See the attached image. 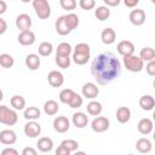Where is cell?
Returning a JSON list of instances; mask_svg holds the SVG:
<instances>
[{"label": "cell", "instance_id": "obj_1", "mask_svg": "<svg viewBox=\"0 0 155 155\" xmlns=\"http://www.w3.org/2000/svg\"><path fill=\"white\" fill-rule=\"evenodd\" d=\"M91 74L99 85H108L121 74V63L114 53L103 52L93 59Z\"/></svg>", "mask_w": 155, "mask_h": 155}, {"label": "cell", "instance_id": "obj_2", "mask_svg": "<svg viewBox=\"0 0 155 155\" xmlns=\"http://www.w3.org/2000/svg\"><path fill=\"white\" fill-rule=\"evenodd\" d=\"M91 56V48L86 42H79L75 45L73 51V61L78 65H84L88 62Z\"/></svg>", "mask_w": 155, "mask_h": 155}, {"label": "cell", "instance_id": "obj_3", "mask_svg": "<svg viewBox=\"0 0 155 155\" xmlns=\"http://www.w3.org/2000/svg\"><path fill=\"white\" fill-rule=\"evenodd\" d=\"M124 65L128 71L132 73H139L144 68V62L139 56H136L134 53L124 56Z\"/></svg>", "mask_w": 155, "mask_h": 155}, {"label": "cell", "instance_id": "obj_4", "mask_svg": "<svg viewBox=\"0 0 155 155\" xmlns=\"http://www.w3.org/2000/svg\"><path fill=\"white\" fill-rule=\"evenodd\" d=\"M18 121V115L15 109H11L6 105H0V124L13 126Z\"/></svg>", "mask_w": 155, "mask_h": 155}, {"label": "cell", "instance_id": "obj_5", "mask_svg": "<svg viewBox=\"0 0 155 155\" xmlns=\"http://www.w3.org/2000/svg\"><path fill=\"white\" fill-rule=\"evenodd\" d=\"M33 7L40 19H47L51 16V6L47 0H33Z\"/></svg>", "mask_w": 155, "mask_h": 155}, {"label": "cell", "instance_id": "obj_6", "mask_svg": "<svg viewBox=\"0 0 155 155\" xmlns=\"http://www.w3.org/2000/svg\"><path fill=\"white\" fill-rule=\"evenodd\" d=\"M109 126H110V122L105 116H98L97 115V117H94L91 122V128L97 133L105 132L109 128Z\"/></svg>", "mask_w": 155, "mask_h": 155}, {"label": "cell", "instance_id": "obj_7", "mask_svg": "<svg viewBox=\"0 0 155 155\" xmlns=\"http://www.w3.org/2000/svg\"><path fill=\"white\" fill-rule=\"evenodd\" d=\"M24 133L29 138H35V137L40 136L41 126L35 120H28V122L24 125Z\"/></svg>", "mask_w": 155, "mask_h": 155}, {"label": "cell", "instance_id": "obj_8", "mask_svg": "<svg viewBox=\"0 0 155 155\" xmlns=\"http://www.w3.org/2000/svg\"><path fill=\"white\" fill-rule=\"evenodd\" d=\"M69 127H70V122H69L68 117H65V116H57L53 120V128L58 133L67 132L69 130Z\"/></svg>", "mask_w": 155, "mask_h": 155}, {"label": "cell", "instance_id": "obj_9", "mask_svg": "<svg viewBox=\"0 0 155 155\" xmlns=\"http://www.w3.org/2000/svg\"><path fill=\"white\" fill-rule=\"evenodd\" d=\"M81 92H82V96L86 97L87 99H93V98H96V97L98 96L99 88H98L97 85L93 84V82H86V84L82 86Z\"/></svg>", "mask_w": 155, "mask_h": 155}, {"label": "cell", "instance_id": "obj_10", "mask_svg": "<svg viewBox=\"0 0 155 155\" xmlns=\"http://www.w3.org/2000/svg\"><path fill=\"white\" fill-rule=\"evenodd\" d=\"M130 22L136 25V27H139L142 25L144 22H145V12L140 8H136V10H132L131 13H130Z\"/></svg>", "mask_w": 155, "mask_h": 155}, {"label": "cell", "instance_id": "obj_11", "mask_svg": "<svg viewBox=\"0 0 155 155\" xmlns=\"http://www.w3.org/2000/svg\"><path fill=\"white\" fill-rule=\"evenodd\" d=\"M16 27L23 31V30H29L31 27V18L27 13H21L16 18Z\"/></svg>", "mask_w": 155, "mask_h": 155}, {"label": "cell", "instance_id": "obj_12", "mask_svg": "<svg viewBox=\"0 0 155 155\" xmlns=\"http://www.w3.org/2000/svg\"><path fill=\"white\" fill-rule=\"evenodd\" d=\"M47 80L52 87H61L64 82V76L58 70H51L47 75Z\"/></svg>", "mask_w": 155, "mask_h": 155}, {"label": "cell", "instance_id": "obj_13", "mask_svg": "<svg viewBox=\"0 0 155 155\" xmlns=\"http://www.w3.org/2000/svg\"><path fill=\"white\" fill-rule=\"evenodd\" d=\"M18 42L23 46H30L35 42V34L29 29V30H23L18 34Z\"/></svg>", "mask_w": 155, "mask_h": 155}, {"label": "cell", "instance_id": "obj_14", "mask_svg": "<svg viewBox=\"0 0 155 155\" xmlns=\"http://www.w3.org/2000/svg\"><path fill=\"white\" fill-rule=\"evenodd\" d=\"M116 50L117 52L124 57V56H128V54H132L134 53V45L133 42H131L130 40H122L117 44L116 46Z\"/></svg>", "mask_w": 155, "mask_h": 155}, {"label": "cell", "instance_id": "obj_15", "mask_svg": "<svg viewBox=\"0 0 155 155\" xmlns=\"http://www.w3.org/2000/svg\"><path fill=\"white\" fill-rule=\"evenodd\" d=\"M137 128H138V132H139L140 134L147 136V134L151 133V131H153V128H154L153 120L149 119V117H143V119H140L139 122H138V125H137Z\"/></svg>", "mask_w": 155, "mask_h": 155}, {"label": "cell", "instance_id": "obj_16", "mask_svg": "<svg viewBox=\"0 0 155 155\" xmlns=\"http://www.w3.org/2000/svg\"><path fill=\"white\" fill-rule=\"evenodd\" d=\"M17 140V136L12 130H2L0 132V143L5 145H12Z\"/></svg>", "mask_w": 155, "mask_h": 155}, {"label": "cell", "instance_id": "obj_17", "mask_svg": "<svg viewBox=\"0 0 155 155\" xmlns=\"http://www.w3.org/2000/svg\"><path fill=\"white\" fill-rule=\"evenodd\" d=\"M73 124L74 126H76L78 128H85L88 124V117L85 113L82 111H78L73 114Z\"/></svg>", "mask_w": 155, "mask_h": 155}, {"label": "cell", "instance_id": "obj_18", "mask_svg": "<svg viewBox=\"0 0 155 155\" xmlns=\"http://www.w3.org/2000/svg\"><path fill=\"white\" fill-rule=\"evenodd\" d=\"M101 39H102L103 44L111 45L116 40V33L113 28H105V29H103V31L101 34Z\"/></svg>", "mask_w": 155, "mask_h": 155}, {"label": "cell", "instance_id": "obj_19", "mask_svg": "<svg viewBox=\"0 0 155 155\" xmlns=\"http://www.w3.org/2000/svg\"><path fill=\"white\" fill-rule=\"evenodd\" d=\"M139 107L143 109V110H147V111H150L154 109L155 107V99L153 96L150 94H144L139 98Z\"/></svg>", "mask_w": 155, "mask_h": 155}, {"label": "cell", "instance_id": "obj_20", "mask_svg": "<svg viewBox=\"0 0 155 155\" xmlns=\"http://www.w3.org/2000/svg\"><path fill=\"white\" fill-rule=\"evenodd\" d=\"M36 147L41 153H48L53 148V140L48 137H41V138H39Z\"/></svg>", "mask_w": 155, "mask_h": 155}, {"label": "cell", "instance_id": "obj_21", "mask_svg": "<svg viewBox=\"0 0 155 155\" xmlns=\"http://www.w3.org/2000/svg\"><path fill=\"white\" fill-rule=\"evenodd\" d=\"M131 119V110L127 107H119L116 110V120L120 124H126Z\"/></svg>", "mask_w": 155, "mask_h": 155}, {"label": "cell", "instance_id": "obj_22", "mask_svg": "<svg viewBox=\"0 0 155 155\" xmlns=\"http://www.w3.org/2000/svg\"><path fill=\"white\" fill-rule=\"evenodd\" d=\"M40 64H41V62H40V58H39L38 54L30 53V54H28V56L25 57V65H27L28 69H30V70H36V69H39Z\"/></svg>", "mask_w": 155, "mask_h": 155}, {"label": "cell", "instance_id": "obj_23", "mask_svg": "<svg viewBox=\"0 0 155 155\" xmlns=\"http://www.w3.org/2000/svg\"><path fill=\"white\" fill-rule=\"evenodd\" d=\"M58 110H59V105H58V103L56 101L48 99L47 102H45V104H44V111H45L46 115L53 116V115H56L58 113Z\"/></svg>", "mask_w": 155, "mask_h": 155}, {"label": "cell", "instance_id": "obj_24", "mask_svg": "<svg viewBox=\"0 0 155 155\" xmlns=\"http://www.w3.org/2000/svg\"><path fill=\"white\" fill-rule=\"evenodd\" d=\"M54 27H56V31L59 34V35H67V34H69L70 33V30H69V28H68V25H67V23H65V19H64V16H61V17H58L57 18V21H56V23H54Z\"/></svg>", "mask_w": 155, "mask_h": 155}, {"label": "cell", "instance_id": "obj_25", "mask_svg": "<svg viewBox=\"0 0 155 155\" xmlns=\"http://www.w3.org/2000/svg\"><path fill=\"white\" fill-rule=\"evenodd\" d=\"M136 148L140 154H148L151 150V142L148 138H139L136 143Z\"/></svg>", "mask_w": 155, "mask_h": 155}, {"label": "cell", "instance_id": "obj_26", "mask_svg": "<svg viewBox=\"0 0 155 155\" xmlns=\"http://www.w3.org/2000/svg\"><path fill=\"white\" fill-rule=\"evenodd\" d=\"M86 109H87V113H88L90 115L97 116V115H99V114L102 113L103 107H102V104H101L99 102L92 101V102H90V103L86 105Z\"/></svg>", "mask_w": 155, "mask_h": 155}, {"label": "cell", "instance_id": "obj_27", "mask_svg": "<svg viewBox=\"0 0 155 155\" xmlns=\"http://www.w3.org/2000/svg\"><path fill=\"white\" fill-rule=\"evenodd\" d=\"M10 103L15 110H23L25 107V99H24V97H22L19 94H15L13 97H11Z\"/></svg>", "mask_w": 155, "mask_h": 155}, {"label": "cell", "instance_id": "obj_28", "mask_svg": "<svg viewBox=\"0 0 155 155\" xmlns=\"http://www.w3.org/2000/svg\"><path fill=\"white\" fill-rule=\"evenodd\" d=\"M40 115H41V111L36 107H28L27 109H24V114H23V116L27 120H36L40 117Z\"/></svg>", "mask_w": 155, "mask_h": 155}, {"label": "cell", "instance_id": "obj_29", "mask_svg": "<svg viewBox=\"0 0 155 155\" xmlns=\"http://www.w3.org/2000/svg\"><path fill=\"white\" fill-rule=\"evenodd\" d=\"M94 16L98 21H105L110 16V10L108 6H99L94 10Z\"/></svg>", "mask_w": 155, "mask_h": 155}, {"label": "cell", "instance_id": "obj_30", "mask_svg": "<svg viewBox=\"0 0 155 155\" xmlns=\"http://www.w3.org/2000/svg\"><path fill=\"white\" fill-rule=\"evenodd\" d=\"M64 19H65V23H67V25H68V28H69L70 31L74 30L79 25V17L75 13H68V15H65L64 16Z\"/></svg>", "mask_w": 155, "mask_h": 155}, {"label": "cell", "instance_id": "obj_31", "mask_svg": "<svg viewBox=\"0 0 155 155\" xmlns=\"http://www.w3.org/2000/svg\"><path fill=\"white\" fill-rule=\"evenodd\" d=\"M139 57L142 58L143 62H149L155 59V51L151 47H143L139 52Z\"/></svg>", "mask_w": 155, "mask_h": 155}, {"label": "cell", "instance_id": "obj_32", "mask_svg": "<svg viewBox=\"0 0 155 155\" xmlns=\"http://www.w3.org/2000/svg\"><path fill=\"white\" fill-rule=\"evenodd\" d=\"M38 51H39V54H40V56H42V57H47V56H50V54L52 53V51H53V46H52L51 42L44 41V42H41V44L39 45Z\"/></svg>", "mask_w": 155, "mask_h": 155}, {"label": "cell", "instance_id": "obj_33", "mask_svg": "<svg viewBox=\"0 0 155 155\" xmlns=\"http://www.w3.org/2000/svg\"><path fill=\"white\" fill-rule=\"evenodd\" d=\"M73 52V47L68 42H61L56 48V54L58 56H70Z\"/></svg>", "mask_w": 155, "mask_h": 155}, {"label": "cell", "instance_id": "obj_34", "mask_svg": "<svg viewBox=\"0 0 155 155\" xmlns=\"http://www.w3.org/2000/svg\"><path fill=\"white\" fill-rule=\"evenodd\" d=\"M13 64H15V59L11 54H8V53L0 54V65L2 68H11V67H13Z\"/></svg>", "mask_w": 155, "mask_h": 155}, {"label": "cell", "instance_id": "obj_35", "mask_svg": "<svg viewBox=\"0 0 155 155\" xmlns=\"http://www.w3.org/2000/svg\"><path fill=\"white\" fill-rule=\"evenodd\" d=\"M70 62H71V58L69 56H58V54H56V64L59 68H62V69L69 68Z\"/></svg>", "mask_w": 155, "mask_h": 155}, {"label": "cell", "instance_id": "obj_36", "mask_svg": "<svg viewBox=\"0 0 155 155\" xmlns=\"http://www.w3.org/2000/svg\"><path fill=\"white\" fill-rule=\"evenodd\" d=\"M74 93L75 92L71 88H64V90H62L59 92V101L62 103H64V104H68L69 101L71 99V97L74 96Z\"/></svg>", "mask_w": 155, "mask_h": 155}, {"label": "cell", "instance_id": "obj_37", "mask_svg": "<svg viewBox=\"0 0 155 155\" xmlns=\"http://www.w3.org/2000/svg\"><path fill=\"white\" fill-rule=\"evenodd\" d=\"M59 5L65 11H73V10H75L78 2H76V0H59Z\"/></svg>", "mask_w": 155, "mask_h": 155}, {"label": "cell", "instance_id": "obj_38", "mask_svg": "<svg viewBox=\"0 0 155 155\" xmlns=\"http://www.w3.org/2000/svg\"><path fill=\"white\" fill-rule=\"evenodd\" d=\"M82 97L80 96V94H78V93H74V96L71 97V99L69 101V107L70 108H73V109H76V108H80L81 105H82Z\"/></svg>", "mask_w": 155, "mask_h": 155}, {"label": "cell", "instance_id": "obj_39", "mask_svg": "<svg viewBox=\"0 0 155 155\" xmlns=\"http://www.w3.org/2000/svg\"><path fill=\"white\" fill-rule=\"evenodd\" d=\"M62 145H64L67 149H69L70 150V153H73V151H75V150H78V148H79V143L75 140V139H64V140H62V143H61Z\"/></svg>", "mask_w": 155, "mask_h": 155}, {"label": "cell", "instance_id": "obj_40", "mask_svg": "<svg viewBox=\"0 0 155 155\" xmlns=\"http://www.w3.org/2000/svg\"><path fill=\"white\" fill-rule=\"evenodd\" d=\"M79 6L85 11H90L96 6V0H80Z\"/></svg>", "mask_w": 155, "mask_h": 155}, {"label": "cell", "instance_id": "obj_41", "mask_svg": "<svg viewBox=\"0 0 155 155\" xmlns=\"http://www.w3.org/2000/svg\"><path fill=\"white\" fill-rule=\"evenodd\" d=\"M145 71H147V73H148V75H150V76H154V75H155V59L147 62Z\"/></svg>", "mask_w": 155, "mask_h": 155}, {"label": "cell", "instance_id": "obj_42", "mask_svg": "<svg viewBox=\"0 0 155 155\" xmlns=\"http://www.w3.org/2000/svg\"><path fill=\"white\" fill-rule=\"evenodd\" d=\"M70 154V150L67 149L64 145H59L57 149H56V155H69Z\"/></svg>", "mask_w": 155, "mask_h": 155}, {"label": "cell", "instance_id": "obj_43", "mask_svg": "<svg viewBox=\"0 0 155 155\" xmlns=\"http://www.w3.org/2000/svg\"><path fill=\"white\" fill-rule=\"evenodd\" d=\"M2 155H18V151L13 148H5L2 151H1Z\"/></svg>", "mask_w": 155, "mask_h": 155}, {"label": "cell", "instance_id": "obj_44", "mask_svg": "<svg viewBox=\"0 0 155 155\" xmlns=\"http://www.w3.org/2000/svg\"><path fill=\"white\" fill-rule=\"evenodd\" d=\"M139 0H124V4L126 7H130V8H133L138 5Z\"/></svg>", "mask_w": 155, "mask_h": 155}, {"label": "cell", "instance_id": "obj_45", "mask_svg": "<svg viewBox=\"0 0 155 155\" xmlns=\"http://www.w3.org/2000/svg\"><path fill=\"white\" fill-rule=\"evenodd\" d=\"M22 154H23V155H36L38 151H36L34 148L28 147V148H24V149L22 150Z\"/></svg>", "mask_w": 155, "mask_h": 155}, {"label": "cell", "instance_id": "obj_46", "mask_svg": "<svg viewBox=\"0 0 155 155\" xmlns=\"http://www.w3.org/2000/svg\"><path fill=\"white\" fill-rule=\"evenodd\" d=\"M6 30H7V23H6V21H5V19L0 18V35L5 34V33H6Z\"/></svg>", "mask_w": 155, "mask_h": 155}, {"label": "cell", "instance_id": "obj_47", "mask_svg": "<svg viewBox=\"0 0 155 155\" xmlns=\"http://www.w3.org/2000/svg\"><path fill=\"white\" fill-rule=\"evenodd\" d=\"M103 1L105 6H110V7H115L121 2V0H103Z\"/></svg>", "mask_w": 155, "mask_h": 155}, {"label": "cell", "instance_id": "obj_48", "mask_svg": "<svg viewBox=\"0 0 155 155\" xmlns=\"http://www.w3.org/2000/svg\"><path fill=\"white\" fill-rule=\"evenodd\" d=\"M6 10H7V5H6V2H5L4 0H0V15L5 13Z\"/></svg>", "mask_w": 155, "mask_h": 155}, {"label": "cell", "instance_id": "obj_49", "mask_svg": "<svg viewBox=\"0 0 155 155\" xmlns=\"http://www.w3.org/2000/svg\"><path fill=\"white\" fill-rule=\"evenodd\" d=\"M4 99V93H2V91L0 90V101H2Z\"/></svg>", "mask_w": 155, "mask_h": 155}, {"label": "cell", "instance_id": "obj_50", "mask_svg": "<svg viewBox=\"0 0 155 155\" xmlns=\"http://www.w3.org/2000/svg\"><path fill=\"white\" fill-rule=\"evenodd\" d=\"M22 2H29V1H33V0H21Z\"/></svg>", "mask_w": 155, "mask_h": 155}, {"label": "cell", "instance_id": "obj_51", "mask_svg": "<svg viewBox=\"0 0 155 155\" xmlns=\"http://www.w3.org/2000/svg\"><path fill=\"white\" fill-rule=\"evenodd\" d=\"M151 2H155V0H151Z\"/></svg>", "mask_w": 155, "mask_h": 155}]
</instances>
